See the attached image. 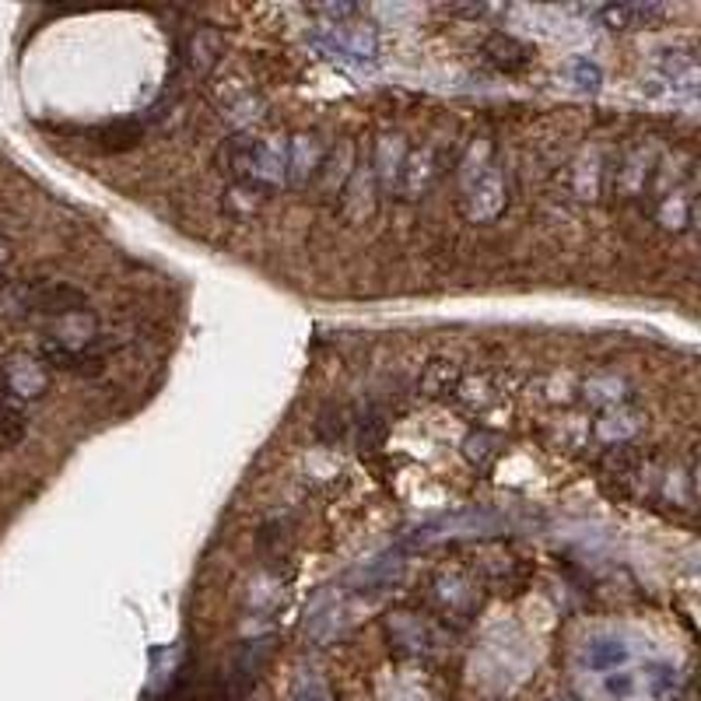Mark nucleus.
<instances>
[{
  "instance_id": "obj_1",
  "label": "nucleus",
  "mask_w": 701,
  "mask_h": 701,
  "mask_svg": "<svg viewBox=\"0 0 701 701\" xmlns=\"http://www.w3.org/2000/svg\"><path fill=\"white\" fill-rule=\"evenodd\" d=\"M284 155H288L284 138L235 134L217 148V165L238 190L267 196L271 190L284 186Z\"/></svg>"
},
{
  "instance_id": "obj_2",
  "label": "nucleus",
  "mask_w": 701,
  "mask_h": 701,
  "mask_svg": "<svg viewBox=\"0 0 701 701\" xmlns=\"http://www.w3.org/2000/svg\"><path fill=\"white\" fill-rule=\"evenodd\" d=\"M459 211H464L470 222H495V217L506 211L509 190L506 175L495 159V148L485 141H474L470 151L459 159Z\"/></svg>"
},
{
  "instance_id": "obj_3",
  "label": "nucleus",
  "mask_w": 701,
  "mask_h": 701,
  "mask_svg": "<svg viewBox=\"0 0 701 701\" xmlns=\"http://www.w3.org/2000/svg\"><path fill=\"white\" fill-rule=\"evenodd\" d=\"M694 162L684 159V165L660 162L652 172V183L646 190L649 196V217L667 232H691L698 222V196H694Z\"/></svg>"
},
{
  "instance_id": "obj_4",
  "label": "nucleus",
  "mask_w": 701,
  "mask_h": 701,
  "mask_svg": "<svg viewBox=\"0 0 701 701\" xmlns=\"http://www.w3.org/2000/svg\"><path fill=\"white\" fill-rule=\"evenodd\" d=\"M326 159H331V144L319 134H295L288 141V155H284V186H313L323 175Z\"/></svg>"
},
{
  "instance_id": "obj_5",
  "label": "nucleus",
  "mask_w": 701,
  "mask_h": 701,
  "mask_svg": "<svg viewBox=\"0 0 701 701\" xmlns=\"http://www.w3.org/2000/svg\"><path fill=\"white\" fill-rule=\"evenodd\" d=\"M0 379H4L8 400H39L50 389V368L39 358H11L0 365Z\"/></svg>"
},
{
  "instance_id": "obj_6",
  "label": "nucleus",
  "mask_w": 701,
  "mask_h": 701,
  "mask_svg": "<svg viewBox=\"0 0 701 701\" xmlns=\"http://www.w3.org/2000/svg\"><path fill=\"white\" fill-rule=\"evenodd\" d=\"M438 172H443V162H438L435 148L407 151L404 169H400V180H397V190H393V193H400V196H407V201H410V196L425 193L438 180Z\"/></svg>"
},
{
  "instance_id": "obj_7",
  "label": "nucleus",
  "mask_w": 701,
  "mask_h": 701,
  "mask_svg": "<svg viewBox=\"0 0 701 701\" xmlns=\"http://www.w3.org/2000/svg\"><path fill=\"white\" fill-rule=\"evenodd\" d=\"M404 159H407V144L404 138H379L376 141V151H372V180L379 183L383 193H393L397 190V180H400V169H404Z\"/></svg>"
},
{
  "instance_id": "obj_8",
  "label": "nucleus",
  "mask_w": 701,
  "mask_h": 701,
  "mask_svg": "<svg viewBox=\"0 0 701 701\" xmlns=\"http://www.w3.org/2000/svg\"><path fill=\"white\" fill-rule=\"evenodd\" d=\"M646 428L642 414H634L631 407H613V410H603V418L597 421V435L607 443V449H621V446H631L634 438H639V431Z\"/></svg>"
},
{
  "instance_id": "obj_9",
  "label": "nucleus",
  "mask_w": 701,
  "mask_h": 701,
  "mask_svg": "<svg viewBox=\"0 0 701 701\" xmlns=\"http://www.w3.org/2000/svg\"><path fill=\"white\" fill-rule=\"evenodd\" d=\"M217 57H222V35L214 29H193L190 39L183 42V63L196 78H204L217 63Z\"/></svg>"
},
{
  "instance_id": "obj_10",
  "label": "nucleus",
  "mask_w": 701,
  "mask_h": 701,
  "mask_svg": "<svg viewBox=\"0 0 701 701\" xmlns=\"http://www.w3.org/2000/svg\"><path fill=\"white\" fill-rule=\"evenodd\" d=\"M600 18L607 29L639 32V29L656 26L660 18H667V8H660V4H610V8H600Z\"/></svg>"
},
{
  "instance_id": "obj_11",
  "label": "nucleus",
  "mask_w": 701,
  "mask_h": 701,
  "mask_svg": "<svg viewBox=\"0 0 701 701\" xmlns=\"http://www.w3.org/2000/svg\"><path fill=\"white\" fill-rule=\"evenodd\" d=\"M480 57H485L495 71H506V74H516L522 71L526 63H530V47H522L519 39L512 35H491L485 47H480Z\"/></svg>"
},
{
  "instance_id": "obj_12",
  "label": "nucleus",
  "mask_w": 701,
  "mask_h": 701,
  "mask_svg": "<svg viewBox=\"0 0 701 701\" xmlns=\"http://www.w3.org/2000/svg\"><path fill=\"white\" fill-rule=\"evenodd\" d=\"M459 379H464V368H459L456 362H449V358H431L421 368L418 393H425V397H453Z\"/></svg>"
},
{
  "instance_id": "obj_13",
  "label": "nucleus",
  "mask_w": 701,
  "mask_h": 701,
  "mask_svg": "<svg viewBox=\"0 0 701 701\" xmlns=\"http://www.w3.org/2000/svg\"><path fill=\"white\" fill-rule=\"evenodd\" d=\"M435 597H438V607H443L449 618H464V613H470V607H474V589L464 586L459 576H446L443 582H438Z\"/></svg>"
},
{
  "instance_id": "obj_14",
  "label": "nucleus",
  "mask_w": 701,
  "mask_h": 701,
  "mask_svg": "<svg viewBox=\"0 0 701 701\" xmlns=\"http://www.w3.org/2000/svg\"><path fill=\"white\" fill-rule=\"evenodd\" d=\"M313 431H316L319 443L337 446V443H344L347 431H350V414H347L344 407H331V410H323L319 418L313 421Z\"/></svg>"
},
{
  "instance_id": "obj_15",
  "label": "nucleus",
  "mask_w": 701,
  "mask_h": 701,
  "mask_svg": "<svg viewBox=\"0 0 701 701\" xmlns=\"http://www.w3.org/2000/svg\"><path fill=\"white\" fill-rule=\"evenodd\" d=\"M586 663L593 667V670H603V673H613L618 667L628 663V649L621 642H613V639H600L586 649Z\"/></svg>"
},
{
  "instance_id": "obj_16",
  "label": "nucleus",
  "mask_w": 701,
  "mask_h": 701,
  "mask_svg": "<svg viewBox=\"0 0 701 701\" xmlns=\"http://www.w3.org/2000/svg\"><path fill=\"white\" fill-rule=\"evenodd\" d=\"M624 383L613 379V376H600L586 386V400H593L597 407L603 410H613V407H628V393H621Z\"/></svg>"
},
{
  "instance_id": "obj_17",
  "label": "nucleus",
  "mask_w": 701,
  "mask_h": 701,
  "mask_svg": "<svg viewBox=\"0 0 701 701\" xmlns=\"http://www.w3.org/2000/svg\"><path fill=\"white\" fill-rule=\"evenodd\" d=\"M663 71H667V81H673V88H684V92H691L698 84V63L691 53H667Z\"/></svg>"
},
{
  "instance_id": "obj_18",
  "label": "nucleus",
  "mask_w": 701,
  "mask_h": 701,
  "mask_svg": "<svg viewBox=\"0 0 701 701\" xmlns=\"http://www.w3.org/2000/svg\"><path fill=\"white\" fill-rule=\"evenodd\" d=\"M464 453H467V459H470L477 470H488L495 459H498V438L488 435V431H477V435L467 438Z\"/></svg>"
},
{
  "instance_id": "obj_19",
  "label": "nucleus",
  "mask_w": 701,
  "mask_h": 701,
  "mask_svg": "<svg viewBox=\"0 0 701 701\" xmlns=\"http://www.w3.org/2000/svg\"><path fill=\"white\" fill-rule=\"evenodd\" d=\"M26 435V418L14 407H0V449H11Z\"/></svg>"
},
{
  "instance_id": "obj_20",
  "label": "nucleus",
  "mask_w": 701,
  "mask_h": 701,
  "mask_svg": "<svg viewBox=\"0 0 701 701\" xmlns=\"http://www.w3.org/2000/svg\"><path fill=\"white\" fill-rule=\"evenodd\" d=\"M649 691L656 698H673V691H677V673L670 667H656L649 673Z\"/></svg>"
},
{
  "instance_id": "obj_21",
  "label": "nucleus",
  "mask_w": 701,
  "mask_h": 701,
  "mask_svg": "<svg viewBox=\"0 0 701 701\" xmlns=\"http://www.w3.org/2000/svg\"><path fill=\"white\" fill-rule=\"evenodd\" d=\"M607 694L610 698H618V701H628L631 694H634V677L631 673H618V670H613V673H607Z\"/></svg>"
},
{
  "instance_id": "obj_22",
  "label": "nucleus",
  "mask_w": 701,
  "mask_h": 701,
  "mask_svg": "<svg viewBox=\"0 0 701 701\" xmlns=\"http://www.w3.org/2000/svg\"><path fill=\"white\" fill-rule=\"evenodd\" d=\"M576 81H579V88H589V92H593V88H600V68L589 60H579L576 63Z\"/></svg>"
},
{
  "instance_id": "obj_23",
  "label": "nucleus",
  "mask_w": 701,
  "mask_h": 701,
  "mask_svg": "<svg viewBox=\"0 0 701 701\" xmlns=\"http://www.w3.org/2000/svg\"><path fill=\"white\" fill-rule=\"evenodd\" d=\"M11 260V250L4 246V243H0V271H4V263Z\"/></svg>"
},
{
  "instance_id": "obj_24",
  "label": "nucleus",
  "mask_w": 701,
  "mask_h": 701,
  "mask_svg": "<svg viewBox=\"0 0 701 701\" xmlns=\"http://www.w3.org/2000/svg\"><path fill=\"white\" fill-rule=\"evenodd\" d=\"M565 701H568V698H565Z\"/></svg>"
}]
</instances>
